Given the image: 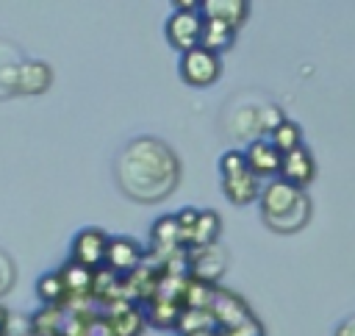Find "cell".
Listing matches in <instances>:
<instances>
[{"label": "cell", "mask_w": 355, "mask_h": 336, "mask_svg": "<svg viewBox=\"0 0 355 336\" xmlns=\"http://www.w3.org/2000/svg\"><path fill=\"white\" fill-rule=\"evenodd\" d=\"M178 178V161L155 139L133 142L119 158V183L136 200H161Z\"/></svg>", "instance_id": "obj_1"}, {"label": "cell", "mask_w": 355, "mask_h": 336, "mask_svg": "<svg viewBox=\"0 0 355 336\" xmlns=\"http://www.w3.org/2000/svg\"><path fill=\"white\" fill-rule=\"evenodd\" d=\"M105 250H108V233L103 228H80L72 239L69 261L89 269H100L105 264Z\"/></svg>", "instance_id": "obj_2"}, {"label": "cell", "mask_w": 355, "mask_h": 336, "mask_svg": "<svg viewBox=\"0 0 355 336\" xmlns=\"http://www.w3.org/2000/svg\"><path fill=\"white\" fill-rule=\"evenodd\" d=\"M222 72V61L216 53L205 47H194L180 56V78L191 86H211Z\"/></svg>", "instance_id": "obj_3"}, {"label": "cell", "mask_w": 355, "mask_h": 336, "mask_svg": "<svg viewBox=\"0 0 355 336\" xmlns=\"http://www.w3.org/2000/svg\"><path fill=\"white\" fill-rule=\"evenodd\" d=\"M202 14L200 8L197 11H175L169 19H166V39L172 47H178L180 53H189L194 47H200V39H202Z\"/></svg>", "instance_id": "obj_4"}, {"label": "cell", "mask_w": 355, "mask_h": 336, "mask_svg": "<svg viewBox=\"0 0 355 336\" xmlns=\"http://www.w3.org/2000/svg\"><path fill=\"white\" fill-rule=\"evenodd\" d=\"M302 189L291 186L288 180L277 178V180H269L263 189H261V208H263V219H280L286 217L288 211H294L302 200Z\"/></svg>", "instance_id": "obj_5"}, {"label": "cell", "mask_w": 355, "mask_h": 336, "mask_svg": "<svg viewBox=\"0 0 355 336\" xmlns=\"http://www.w3.org/2000/svg\"><path fill=\"white\" fill-rule=\"evenodd\" d=\"M141 264V247L128 239V236H114L108 239V250H105V264L114 275H125V272H133L136 267Z\"/></svg>", "instance_id": "obj_6"}, {"label": "cell", "mask_w": 355, "mask_h": 336, "mask_svg": "<svg viewBox=\"0 0 355 336\" xmlns=\"http://www.w3.org/2000/svg\"><path fill=\"white\" fill-rule=\"evenodd\" d=\"M211 317L219 319V325L225 330H233V328H244L252 322V317L247 314V305L227 294V292H214V300H211Z\"/></svg>", "instance_id": "obj_7"}, {"label": "cell", "mask_w": 355, "mask_h": 336, "mask_svg": "<svg viewBox=\"0 0 355 336\" xmlns=\"http://www.w3.org/2000/svg\"><path fill=\"white\" fill-rule=\"evenodd\" d=\"M244 158H247V167H250V172L255 178L258 175H275V172H280V161H283L280 150L272 142H266V139L250 142L247 150H244Z\"/></svg>", "instance_id": "obj_8"}, {"label": "cell", "mask_w": 355, "mask_h": 336, "mask_svg": "<svg viewBox=\"0 0 355 336\" xmlns=\"http://www.w3.org/2000/svg\"><path fill=\"white\" fill-rule=\"evenodd\" d=\"M316 167H313V156L305 150V147H297L291 153H283V161H280V178L288 180L291 186L302 189L311 178H313Z\"/></svg>", "instance_id": "obj_9"}, {"label": "cell", "mask_w": 355, "mask_h": 336, "mask_svg": "<svg viewBox=\"0 0 355 336\" xmlns=\"http://www.w3.org/2000/svg\"><path fill=\"white\" fill-rule=\"evenodd\" d=\"M53 81V72L42 61H22L17 67V92L22 94H42Z\"/></svg>", "instance_id": "obj_10"}, {"label": "cell", "mask_w": 355, "mask_h": 336, "mask_svg": "<svg viewBox=\"0 0 355 336\" xmlns=\"http://www.w3.org/2000/svg\"><path fill=\"white\" fill-rule=\"evenodd\" d=\"M247 11H250V6L241 0H205V3H200L202 19H219L225 25H230L233 31L239 22H244Z\"/></svg>", "instance_id": "obj_11"}, {"label": "cell", "mask_w": 355, "mask_h": 336, "mask_svg": "<svg viewBox=\"0 0 355 336\" xmlns=\"http://www.w3.org/2000/svg\"><path fill=\"white\" fill-rule=\"evenodd\" d=\"M61 280H64V289H67V297H86L92 289H94V269L89 267H80L75 261H67L61 269H58Z\"/></svg>", "instance_id": "obj_12"}, {"label": "cell", "mask_w": 355, "mask_h": 336, "mask_svg": "<svg viewBox=\"0 0 355 336\" xmlns=\"http://www.w3.org/2000/svg\"><path fill=\"white\" fill-rule=\"evenodd\" d=\"M222 189H225L227 200L236 203V205H244V203L261 197L258 178H255L252 172H244V175H236V178H225V180H222Z\"/></svg>", "instance_id": "obj_13"}, {"label": "cell", "mask_w": 355, "mask_h": 336, "mask_svg": "<svg viewBox=\"0 0 355 336\" xmlns=\"http://www.w3.org/2000/svg\"><path fill=\"white\" fill-rule=\"evenodd\" d=\"M36 297L42 300V305H50V308H61L64 305L67 289H64V280H61L58 269L39 275V280H36Z\"/></svg>", "instance_id": "obj_14"}, {"label": "cell", "mask_w": 355, "mask_h": 336, "mask_svg": "<svg viewBox=\"0 0 355 336\" xmlns=\"http://www.w3.org/2000/svg\"><path fill=\"white\" fill-rule=\"evenodd\" d=\"M216 233H219V217H216V211L205 208V211H200V217H197V225H194V230H191V236H189V244L208 250V247L214 244Z\"/></svg>", "instance_id": "obj_15"}, {"label": "cell", "mask_w": 355, "mask_h": 336, "mask_svg": "<svg viewBox=\"0 0 355 336\" xmlns=\"http://www.w3.org/2000/svg\"><path fill=\"white\" fill-rule=\"evenodd\" d=\"M230 42H233V28L230 25H225L219 19H205L200 47H205V50H211V53L219 56V50H225Z\"/></svg>", "instance_id": "obj_16"}, {"label": "cell", "mask_w": 355, "mask_h": 336, "mask_svg": "<svg viewBox=\"0 0 355 336\" xmlns=\"http://www.w3.org/2000/svg\"><path fill=\"white\" fill-rule=\"evenodd\" d=\"M180 228H178V219L175 217H161L155 225H153V244L161 250V253H172L178 244H180Z\"/></svg>", "instance_id": "obj_17"}, {"label": "cell", "mask_w": 355, "mask_h": 336, "mask_svg": "<svg viewBox=\"0 0 355 336\" xmlns=\"http://www.w3.org/2000/svg\"><path fill=\"white\" fill-rule=\"evenodd\" d=\"M308 217H311V203H308V197H302L294 211H288V214L280 217V219H266V225H269L272 230H277V233H294V230L305 228Z\"/></svg>", "instance_id": "obj_18"}, {"label": "cell", "mask_w": 355, "mask_h": 336, "mask_svg": "<svg viewBox=\"0 0 355 336\" xmlns=\"http://www.w3.org/2000/svg\"><path fill=\"white\" fill-rule=\"evenodd\" d=\"M269 142H272V144L280 150V156H283V153H291V150L302 147V131H300L297 122L283 119V122L272 131V139H269Z\"/></svg>", "instance_id": "obj_19"}, {"label": "cell", "mask_w": 355, "mask_h": 336, "mask_svg": "<svg viewBox=\"0 0 355 336\" xmlns=\"http://www.w3.org/2000/svg\"><path fill=\"white\" fill-rule=\"evenodd\" d=\"M108 322H111L114 336H136V333L141 330V325H144V317H141L133 305H125V308L116 311Z\"/></svg>", "instance_id": "obj_20"}, {"label": "cell", "mask_w": 355, "mask_h": 336, "mask_svg": "<svg viewBox=\"0 0 355 336\" xmlns=\"http://www.w3.org/2000/svg\"><path fill=\"white\" fill-rule=\"evenodd\" d=\"M183 300L189 308H197V311H208L211 308V300H214V289L200 280V278H191L186 283V292H183Z\"/></svg>", "instance_id": "obj_21"}, {"label": "cell", "mask_w": 355, "mask_h": 336, "mask_svg": "<svg viewBox=\"0 0 355 336\" xmlns=\"http://www.w3.org/2000/svg\"><path fill=\"white\" fill-rule=\"evenodd\" d=\"M214 317H211V311H197V308H186L180 317H178V328H180V333L183 336H189V333H200V330H211V322Z\"/></svg>", "instance_id": "obj_22"}, {"label": "cell", "mask_w": 355, "mask_h": 336, "mask_svg": "<svg viewBox=\"0 0 355 336\" xmlns=\"http://www.w3.org/2000/svg\"><path fill=\"white\" fill-rule=\"evenodd\" d=\"M219 172H222V180H225V178H236V175L250 172L244 153H241V150H227V153L219 158Z\"/></svg>", "instance_id": "obj_23"}, {"label": "cell", "mask_w": 355, "mask_h": 336, "mask_svg": "<svg viewBox=\"0 0 355 336\" xmlns=\"http://www.w3.org/2000/svg\"><path fill=\"white\" fill-rule=\"evenodd\" d=\"M283 119H286V117H283L275 106H269L266 111H261V114H258V131H275Z\"/></svg>", "instance_id": "obj_24"}, {"label": "cell", "mask_w": 355, "mask_h": 336, "mask_svg": "<svg viewBox=\"0 0 355 336\" xmlns=\"http://www.w3.org/2000/svg\"><path fill=\"white\" fill-rule=\"evenodd\" d=\"M11 283H14V267H11V261L0 253V294H6Z\"/></svg>", "instance_id": "obj_25"}, {"label": "cell", "mask_w": 355, "mask_h": 336, "mask_svg": "<svg viewBox=\"0 0 355 336\" xmlns=\"http://www.w3.org/2000/svg\"><path fill=\"white\" fill-rule=\"evenodd\" d=\"M219 336H261V328H258V322L252 319L250 325H244V328H233V330H222Z\"/></svg>", "instance_id": "obj_26"}, {"label": "cell", "mask_w": 355, "mask_h": 336, "mask_svg": "<svg viewBox=\"0 0 355 336\" xmlns=\"http://www.w3.org/2000/svg\"><path fill=\"white\" fill-rule=\"evenodd\" d=\"M333 336H355V317H347L338 328H336V333Z\"/></svg>", "instance_id": "obj_27"}, {"label": "cell", "mask_w": 355, "mask_h": 336, "mask_svg": "<svg viewBox=\"0 0 355 336\" xmlns=\"http://www.w3.org/2000/svg\"><path fill=\"white\" fill-rule=\"evenodd\" d=\"M8 317H11V314H8V311H6V305L0 303V336L6 333V325H8Z\"/></svg>", "instance_id": "obj_28"}, {"label": "cell", "mask_w": 355, "mask_h": 336, "mask_svg": "<svg viewBox=\"0 0 355 336\" xmlns=\"http://www.w3.org/2000/svg\"><path fill=\"white\" fill-rule=\"evenodd\" d=\"M189 336H219V333H214V330H200V333H189Z\"/></svg>", "instance_id": "obj_29"}]
</instances>
